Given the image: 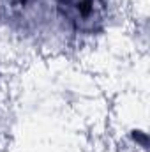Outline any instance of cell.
Masks as SVG:
<instances>
[{"mask_svg":"<svg viewBox=\"0 0 150 152\" xmlns=\"http://www.w3.org/2000/svg\"><path fill=\"white\" fill-rule=\"evenodd\" d=\"M55 20L73 36H94L104 30L110 0H50Z\"/></svg>","mask_w":150,"mask_h":152,"instance_id":"obj_1","label":"cell"},{"mask_svg":"<svg viewBox=\"0 0 150 152\" xmlns=\"http://www.w3.org/2000/svg\"><path fill=\"white\" fill-rule=\"evenodd\" d=\"M46 0H0V16L14 30L30 32L46 20Z\"/></svg>","mask_w":150,"mask_h":152,"instance_id":"obj_2","label":"cell"}]
</instances>
